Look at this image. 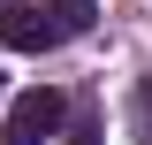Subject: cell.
Here are the masks:
<instances>
[{"label": "cell", "instance_id": "1", "mask_svg": "<svg viewBox=\"0 0 152 145\" xmlns=\"http://www.w3.org/2000/svg\"><path fill=\"white\" fill-rule=\"evenodd\" d=\"M61 122H69V99H61L53 84H31L15 107H8V130H0V145H46Z\"/></svg>", "mask_w": 152, "mask_h": 145}, {"label": "cell", "instance_id": "5", "mask_svg": "<svg viewBox=\"0 0 152 145\" xmlns=\"http://www.w3.org/2000/svg\"><path fill=\"white\" fill-rule=\"evenodd\" d=\"M69 145H99V130H91V122H76V130H69Z\"/></svg>", "mask_w": 152, "mask_h": 145}, {"label": "cell", "instance_id": "4", "mask_svg": "<svg viewBox=\"0 0 152 145\" xmlns=\"http://www.w3.org/2000/svg\"><path fill=\"white\" fill-rule=\"evenodd\" d=\"M129 138L152 145V76H137V92H129Z\"/></svg>", "mask_w": 152, "mask_h": 145}, {"label": "cell", "instance_id": "2", "mask_svg": "<svg viewBox=\"0 0 152 145\" xmlns=\"http://www.w3.org/2000/svg\"><path fill=\"white\" fill-rule=\"evenodd\" d=\"M0 46H8V54H46V46H61V31H53L46 8L8 0V8H0Z\"/></svg>", "mask_w": 152, "mask_h": 145}, {"label": "cell", "instance_id": "3", "mask_svg": "<svg viewBox=\"0 0 152 145\" xmlns=\"http://www.w3.org/2000/svg\"><path fill=\"white\" fill-rule=\"evenodd\" d=\"M46 16H53L61 38H84V31H91V16H99V0H46Z\"/></svg>", "mask_w": 152, "mask_h": 145}]
</instances>
